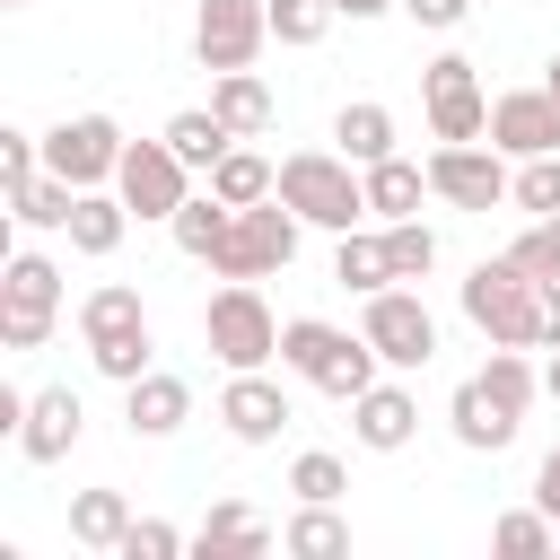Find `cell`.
<instances>
[{"label": "cell", "mask_w": 560, "mask_h": 560, "mask_svg": "<svg viewBox=\"0 0 560 560\" xmlns=\"http://www.w3.org/2000/svg\"><path fill=\"white\" fill-rule=\"evenodd\" d=\"M271 44V0H201L192 9V61L219 70H254V52Z\"/></svg>", "instance_id": "8"}, {"label": "cell", "mask_w": 560, "mask_h": 560, "mask_svg": "<svg viewBox=\"0 0 560 560\" xmlns=\"http://www.w3.org/2000/svg\"><path fill=\"white\" fill-rule=\"evenodd\" d=\"M324 26H332V0H271V44H324Z\"/></svg>", "instance_id": "36"}, {"label": "cell", "mask_w": 560, "mask_h": 560, "mask_svg": "<svg viewBox=\"0 0 560 560\" xmlns=\"http://www.w3.org/2000/svg\"><path fill=\"white\" fill-rule=\"evenodd\" d=\"M280 201L306 219V228H359L368 219V175L341 158V149H289L280 158Z\"/></svg>", "instance_id": "3"}, {"label": "cell", "mask_w": 560, "mask_h": 560, "mask_svg": "<svg viewBox=\"0 0 560 560\" xmlns=\"http://www.w3.org/2000/svg\"><path fill=\"white\" fill-rule=\"evenodd\" d=\"M508 254H516V262H525L534 280H560V219H534V228H525V236H516Z\"/></svg>", "instance_id": "41"}, {"label": "cell", "mask_w": 560, "mask_h": 560, "mask_svg": "<svg viewBox=\"0 0 560 560\" xmlns=\"http://www.w3.org/2000/svg\"><path fill=\"white\" fill-rule=\"evenodd\" d=\"M280 551H289V560H341V551H350L341 499H298V516L280 525Z\"/></svg>", "instance_id": "20"}, {"label": "cell", "mask_w": 560, "mask_h": 560, "mask_svg": "<svg viewBox=\"0 0 560 560\" xmlns=\"http://www.w3.org/2000/svg\"><path fill=\"white\" fill-rule=\"evenodd\" d=\"M332 280H341L350 298H368V289H394L385 228H341V245H332Z\"/></svg>", "instance_id": "24"}, {"label": "cell", "mask_w": 560, "mask_h": 560, "mask_svg": "<svg viewBox=\"0 0 560 560\" xmlns=\"http://www.w3.org/2000/svg\"><path fill=\"white\" fill-rule=\"evenodd\" d=\"M175 551H184V534H175L166 516H131V534H122L114 560H175Z\"/></svg>", "instance_id": "40"}, {"label": "cell", "mask_w": 560, "mask_h": 560, "mask_svg": "<svg viewBox=\"0 0 560 560\" xmlns=\"http://www.w3.org/2000/svg\"><path fill=\"white\" fill-rule=\"evenodd\" d=\"M114 192L131 201V219H158V228H166V219L192 201V166H184V158L166 149V131H158V140H131V149H122Z\"/></svg>", "instance_id": "10"}, {"label": "cell", "mask_w": 560, "mask_h": 560, "mask_svg": "<svg viewBox=\"0 0 560 560\" xmlns=\"http://www.w3.org/2000/svg\"><path fill=\"white\" fill-rule=\"evenodd\" d=\"M280 368L306 376V385L332 394V402H359L385 359H376L368 332H341V324H324V315H289V324H280Z\"/></svg>", "instance_id": "1"}, {"label": "cell", "mask_w": 560, "mask_h": 560, "mask_svg": "<svg viewBox=\"0 0 560 560\" xmlns=\"http://www.w3.org/2000/svg\"><path fill=\"white\" fill-rule=\"evenodd\" d=\"M359 175H368V219H420L429 166H411V158H376V166H359Z\"/></svg>", "instance_id": "27"}, {"label": "cell", "mask_w": 560, "mask_h": 560, "mask_svg": "<svg viewBox=\"0 0 560 560\" xmlns=\"http://www.w3.org/2000/svg\"><path fill=\"white\" fill-rule=\"evenodd\" d=\"M359 332L376 341V359H385V368H429V359H438V315H429V306H420V289H402V280L359 298Z\"/></svg>", "instance_id": "7"}, {"label": "cell", "mask_w": 560, "mask_h": 560, "mask_svg": "<svg viewBox=\"0 0 560 560\" xmlns=\"http://www.w3.org/2000/svg\"><path fill=\"white\" fill-rule=\"evenodd\" d=\"M298 210L271 192V201H254V210H236L228 219V236L210 245V271L219 280H271V271H289V254H298Z\"/></svg>", "instance_id": "4"}, {"label": "cell", "mask_w": 560, "mask_h": 560, "mask_svg": "<svg viewBox=\"0 0 560 560\" xmlns=\"http://www.w3.org/2000/svg\"><path fill=\"white\" fill-rule=\"evenodd\" d=\"M166 149H175V158H184L192 175H210V166H219V158L236 149V131H228V122H219L210 105H184V114H166Z\"/></svg>", "instance_id": "25"}, {"label": "cell", "mask_w": 560, "mask_h": 560, "mask_svg": "<svg viewBox=\"0 0 560 560\" xmlns=\"http://www.w3.org/2000/svg\"><path fill=\"white\" fill-rule=\"evenodd\" d=\"M228 219H236V210H228V201H219V192L201 184V192H192V201H184V210L166 219V236H175V254H192V262H210V245L228 236Z\"/></svg>", "instance_id": "30"}, {"label": "cell", "mask_w": 560, "mask_h": 560, "mask_svg": "<svg viewBox=\"0 0 560 560\" xmlns=\"http://www.w3.org/2000/svg\"><path fill=\"white\" fill-rule=\"evenodd\" d=\"M542 88H551V96H560V52H551V70H542Z\"/></svg>", "instance_id": "47"}, {"label": "cell", "mask_w": 560, "mask_h": 560, "mask_svg": "<svg viewBox=\"0 0 560 560\" xmlns=\"http://www.w3.org/2000/svg\"><path fill=\"white\" fill-rule=\"evenodd\" d=\"M385 254H394V280H429V262H438V236H429L420 219H385Z\"/></svg>", "instance_id": "35"}, {"label": "cell", "mask_w": 560, "mask_h": 560, "mask_svg": "<svg viewBox=\"0 0 560 560\" xmlns=\"http://www.w3.org/2000/svg\"><path fill=\"white\" fill-rule=\"evenodd\" d=\"M289 490H298V499H341V490H350V472H341V455L306 446V455L289 464Z\"/></svg>", "instance_id": "38"}, {"label": "cell", "mask_w": 560, "mask_h": 560, "mask_svg": "<svg viewBox=\"0 0 560 560\" xmlns=\"http://www.w3.org/2000/svg\"><path fill=\"white\" fill-rule=\"evenodd\" d=\"M490 149H499V158H551V149H560V96H551V88H508V96H490Z\"/></svg>", "instance_id": "13"}, {"label": "cell", "mask_w": 560, "mask_h": 560, "mask_svg": "<svg viewBox=\"0 0 560 560\" xmlns=\"http://www.w3.org/2000/svg\"><path fill=\"white\" fill-rule=\"evenodd\" d=\"M192 551H201V560H262V551H271V525H262L245 499H210Z\"/></svg>", "instance_id": "19"}, {"label": "cell", "mask_w": 560, "mask_h": 560, "mask_svg": "<svg viewBox=\"0 0 560 560\" xmlns=\"http://www.w3.org/2000/svg\"><path fill=\"white\" fill-rule=\"evenodd\" d=\"M420 105H429L438 140H490V96H481V70L464 52H438L420 70Z\"/></svg>", "instance_id": "11"}, {"label": "cell", "mask_w": 560, "mask_h": 560, "mask_svg": "<svg viewBox=\"0 0 560 560\" xmlns=\"http://www.w3.org/2000/svg\"><path fill=\"white\" fill-rule=\"evenodd\" d=\"M534 508H542V516H560V446H551V455H542V472H534Z\"/></svg>", "instance_id": "43"}, {"label": "cell", "mask_w": 560, "mask_h": 560, "mask_svg": "<svg viewBox=\"0 0 560 560\" xmlns=\"http://www.w3.org/2000/svg\"><path fill=\"white\" fill-rule=\"evenodd\" d=\"M508 201H516V210H534V219H560V149H551V158H516Z\"/></svg>", "instance_id": "34"}, {"label": "cell", "mask_w": 560, "mask_h": 560, "mask_svg": "<svg viewBox=\"0 0 560 560\" xmlns=\"http://www.w3.org/2000/svg\"><path fill=\"white\" fill-rule=\"evenodd\" d=\"M122 122L114 114H61L52 131H44V166L52 175H70L79 192H96V184H114V166H122Z\"/></svg>", "instance_id": "9"}, {"label": "cell", "mask_w": 560, "mask_h": 560, "mask_svg": "<svg viewBox=\"0 0 560 560\" xmlns=\"http://www.w3.org/2000/svg\"><path fill=\"white\" fill-rule=\"evenodd\" d=\"M70 210H79V184H70V175H52V166H44L35 184H18V192H9V219H18V228H70Z\"/></svg>", "instance_id": "29"}, {"label": "cell", "mask_w": 560, "mask_h": 560, "mask_svg": "<svg viewBox=\"0 0 560 560\" xmlns=\"http://www.w3.org/2000/svg\"><path fill=\"white\" fill-rule=\"evenodd\" d=\"M35 175H44V140L9 122V131H0V192H18V184H35Z\"/></svg>", "instance_id": "39"}, {"label": "cell", "mask_w": 560, "mask_h": 560, "mask_svg": "<svg viewBox=\"0 0 560 560\" xmlns=\"http://www.w3.org/2000/svg\"><path fill=\"white\" fill-rule=\"evenodd\" d=\"M464 315L490 332V350H542V280H534L516 254L472 262V280H464Z\"/></svg>", "instance_id": "2"}, {"label": "cell", "mask_w": 560, "mask_h": 560, "mask_svg": "<svg viewBox=\"0 0 560 560\" xmlns=\"http://www.w3.org/2000/svg\"><path fill=\"white\" fill-rule=\"evenodd\" d=\"M542 394H551V402H560V350H551V368H542Z\"/></svg>", "instance_id": "46"}, {"label": "cell", "mask_w": 560, "mask_h": 560, "mask_svg": "<svg viewBox=\"0 0 560 560\" xmlns=\"http://www.w3.org/2000/svg\"><path fill=\"white\" fill-rule=\"evenodd\" d=\"M332 140H341L350 166H376V158H394V114H385L376 96H350V105L332 114Z\"/></svg>", "instance_id": "26"}, {"label": "cell", "mask_w": 560, "mask_h": 560, "mask_svg": "<svg viewBox=\"0 0 560 560\" xmlns=\"http://www.w3.org/2000/svg\"><path fill=\"white\" fill-rule=\"evenodd\" d=\"M542 350H560V280H542Z\"/></svg>", "instance_id": "44"}, {"label": "cell", "mask_w": 560, "mask_h": 560, "mask_svg": "<svg viewBox=\"0 0 560 560\" xmlns=\"http://www.w3.org/2000/svg\"><path fill=\"white\" fill-rule=\"evenodd\" d=\"M385 9H402V0H332V18H385Z\"/></svg>", "instance_id": "45"}, {"label": "cell", "mask_w": 560, "mask_h": 560, "mask_svg": "<svg viewBox=\"0 0 560 560\" xmlns=\"http://www.w3.org/2000/svg\"><path fill=\"white\" fill-rule=\"evenodd\" d=\"M219 420L236 446H271L289 429V394L262 376V368H228V394H219Z\"/></svg>", "instance_id": "14"}, {"label": "cell", "mask_w": 560, "mask_h": 560, "mask_svg": "<svg viewBox=\"0 0 560 560\" xmlns=\"http://www.w3.org/2000/svg\"><path fill=\"white\" fill-rule=\"evenodd\" d=\"M131 324H149L140 289L105 280V289H88V298H79V341H105V332H131Z\"/></svg>", "instance_id": "32"}, {"label": "cell", "mask_w": 560, "mask_h": 560, "mask_svg": "<svg viewBox=\"0 0 560 560\" xmlns=\"http://www.w3.org/2000/svg\"><path fill=\"white\" fill-rule=\"evenodd\" d=\"M122 534H131V499L122 490H79L70 499V542L79 551H122Z\"/></svg>", "instance_id": "28"}, {"label": "cell", "mask_w": 560, "mask_h": 560, "mask_svg": "<svg viewBox=\"0 0 560 560\" xmlns=\"http://www.w3.org/2000/svg\"><path fill=\"white\" fill-rule=\"evenodd\" d=\"M508 158L499 149H481V140H438V158H429V192L438 201H455V210H499L508 201Z\"/></svg>", "instance_id": "12"}, {"label": "cell", "mask_w": 560, "mask_h": 560, "mask_svg": "<svg viewBox=\"0 0 560 560\" xmlns=\"http://www.w3.org/2000/svg\"><path fill=\"white\" fill-rule=\"evenodd\" d=\"M88 359H96V376L131 385V376H149V368H158V341H149V324H131V332H105V341H88Z\"/></svg>", "instance_id": "33"}, {"label": "cell", "mask_w": 560, "mask_h": 560, "mask_svg": "<svg viewBox=\"0 0 560 560\" xmlns=\"http://www.w3.org/2000/svg\"><path fill=\"white\" fill-rule=\"evenodd\" d=\"M210 114H219L236 140H262L280 105H271V88H262L254 70H219V79H210Z\"/></svg>", "instance_id": "21"}, {"label": "cell", "mask_w": 560, "mask_h": 560, "mask_svg": "<svg viewBox=\"0 0 560 560\" xmlns=\"http://www.w3.org/2000/svg\"><path fill=\"white\" fill-rule=\"evenodd\" d=\"M350 438H359L368 455H402V446L420 438V402H411L402 385H385V376H376V385L350 402Z\"/></svg>", "instance_id": "17"}, {"label": "cell", "mask_w": 560, "mask_h": 560, "mask_svg": "<svg viewBox=\"0 0 560 560\" xmlns=\"http://www.w3.org/2000/svg\"><path fill=\"white\" fill-rule=\"evenodd\" d=\"M122 420H131V438H175L192 420V385L166 376V368H149V376L122 385Z\"/></svg>", "instance_id": "18"}, {"label": "cell", "mask_w": 560, "mask_h": 560, "mask_svg": "<svg viewBox=\"0 0 560 560\" xmlns=\"http://www.w3.org/2000/svg\"><path fill=\"white\" fill-rule=\"evenodd\" d=\"M201 184H210L228 210H254V201H271V192H280V166H271L262 149H245V140H236V149H228V158H219Z\"/></svg>", "instance_id": "23"}, {"label": "cell", "mask_w": 560, "mask_h": 560, "mask_svg": "<svg viewBox=\"0 0 560 560\" xmlns=\"http://www.w3.org/2000/svg\"><path fill=\"white\" fill-rule=\"evenodd\" d=\"M52 324H61V262L18 245V254L0 262V341H9V350H44Z\"/></svg>", "instance_id": "6"}, {"label": "cell", "mask_w": 560, "mask_h": 560, "mask_svg": "<svg viewBox=\"0 0 560 560\" xmlns=\"http://www.w3.org/2000/svg\"><path fill=\"white\" fill-rule=\"evenodd\" d=\"M9 9H26V0H9Z\"/></svg>", "instance_id": "48"}, {"label": "cell", "mask_w": 560, "mask_h": 560, "mask_svg": "<svg viewBox=\"0 0 560 560\" xmlns=\"http://www.w3.org/2000/svg\"><path fill=\"white\" fill-rule=\"evenodd\" d=\"M446 429H455V446H472V455H499V446H516L525 411H516V402H499L481 376H464V385H455V402H446Z\"/></svg>", "instance_id": "15"}, {"label": "cell", "mask_w": 560, "mask_h": 560, "mask_svg": "<svg viewBox=\"0 0 560 560\" xmlns=\"http://www.w3.org/2000/svg\"><path fill=\"white\" fill-rule=\"evenodd\" d=\"M402 18H411V26H429V35H455V26L472 18V0H402Z\"/></svg>", "instance_id": "42"}, {"label": "cell", "mask_w": 560, "mask_h": 560, "mask_svg": "<svg viewBox=\"0 0 560 560\" xmlns=\"http://www.w3.org/2000/svg\"><path fill=\"white\" fill-rule=\"evenodd\" d=\"M61 236H70V254H96V262H105V254L131 236V201L96 184V192H79V210H70V228H61Z\"/></svg>", "instance_id": "22"}, {"label": "cell", "mask_w": 560, "mask_h": 560, "mask_svg": "<svg viewBox=\"0 0 560 560\" xmlns=\"http://www.w3.org/2000/svg\"><path fill=\"white\" fill-rule=\"evenodd\" d=\"M481 385H490L499 402H516V411H525V402L542 394V376L525 368V350H490V368H481Z\"/></svg>", "instance_id": "37"}, {"label": "cell", "mask_w": 560, "mask_h": 560, "mask_svg": "<svg viewBox=\"0 0 560 560\" xmlns=\"http://www.w3.org/2000/svg\"><path fill=\"white\" fill-rule=\"evenodd\" d=\"M201 341H210L219 368H271V359H280V315L262 306L254 280H228V289H210V306H201Z\"/></svg>", "instance_id": "5"}, {"label": "cell", "mask_w": 560, "mask_h": 560, "mask_svg": "<svg viewBox=\"0 0 560 560\" xmlns=\"http://www.w3.org/2000/svg\"><path fill=\"white\" fill-rule=\"evenodd\" d=\"M490 551H499V560H551V551H560V516H542V508H508V516L490 525Z\"/></svg>", "instance_id": "31"}, {"label": "cell", "mask_w": 560, "mask_h": 560, "mask_svg": "<svg viewBox=\"0 0 560 560\" xmlns=\"http://www.w3.org/2000/svg\"><path fill=\"white\" fill-rule=\"evenodd\" d=\"M79 429H88L79 394H70V385H44V394H26V420H18V455H26V464H61V455L79 446Z\"/></svg>", "instance_id": "16"}]
</instances>
